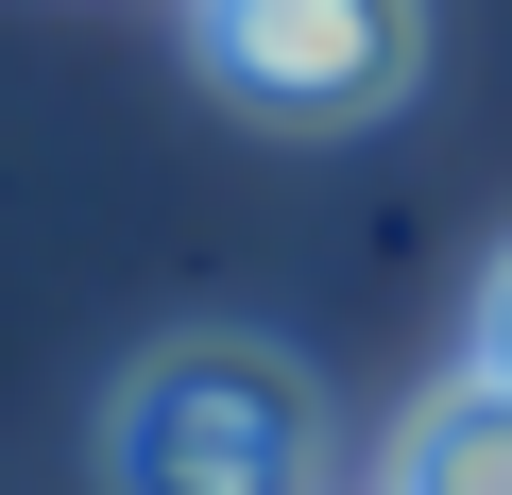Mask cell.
Instances as JSON below:
<instances>
[{
  "instance_id": "1",
  "label": "cell",
  "mask_w": 512,
  "mask_h": 495,
  "mask_svg": "<svg viewBox=\"0 0 512 495\" xmlns=\"http://www.w3.org/2000/svg\"><path fill=\"white\" fill-rule=\"evenodd\" d=\"M325 376L256 325H188L103 393V495H325Z\"/></svg>"
},
{
  "instance_id": "4",
  "label": "cell",
  "mask_w": 512,
  "mask_h": 495,
  "mask_svg": "<svg viewBox=\"0 0 512 495\" xmlns=\"http://www.w3.org/2000/svg\"><path fill=\"white\" fill-rule=\"evenodd\" d=\"M478 359L512 376V239H495V274H478Z\"/></svg>"
},
{
  "instance_id": "3",
  "label": "cell",
  "mask_w": 512,
  "mask_h": 495,
  "mask_svg": "<svg viewBox=\"0 0 512 495\" xmlns=\"http://www.w3.org/2000/svg\"><path fill=\"white\" fill-rule=\"evenodd\" d=\"M376 495H512V376H495V359H461V376L393 427Z\"/></svg>"
},
{
  "instance_id": "2",
  "label": "cell",
  "mask_w": 512,
  "mask_h": 495,
  "mask_svg": "<svg viewBox=\"0 0 512 495\" xmlns=\"http://www.w3.org/2000/svg\"><path fill=\"white\" fill-rule=\"evenodd\" d=\"M188 52L256 120L359 137V120H393L427 86V0H188Z\"/></svg>"
}]
</instances>
